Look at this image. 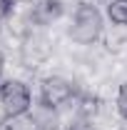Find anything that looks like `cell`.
I'll return each instance as SVG.
<instances>
[{
	"instance_id": "obj_6",
	"label": "cell",
	"mask_w": 127,
	"mask_h": 130,
	"mask_svg": "<svg viewBox=\"0 0 127 130\" xmlns=\"http://www.w3.org/2000/svg\"><path fill=\"white\" fill-rule=\"evenodd\" d=\"M107 18L115 25H127V0H110L107 3Z\"/></svg>"
},
{
	"instance_id": "obj_11",
	"label": "cell",
	"mask_w": 127,
	"mask_h": 130,
	"mask_svg": "<svg viewBox=\"0 0 127 130\" xmlns=\"http://www.w3.org/2000/svg\"><path fill=\"white\" fill-rule=\"evenodd\" d=\"M0 130H8V123H0Z\"/></svg>"
},
{
	"instance_id": "obj_3",
	"label": "cell",
	"mask_w": 127,
	"mask_h": 130,
	"mask_svg": "<svg viewBox=\"0 0 127 130\" xmlns=\"http://www.w3.org/2000/svg\"><path fill=\"white\" fill-rule=\"evenodd\" d=\"M72 95H75L72 83L65 80V78H57V75L45 78L43 85H40V103H43L45 108H52V110L60 108V105H65Z\"/></svg>"
},
{
	"instance_id": "obj_8",
	"label": "cell",
	"mask_w": 127,
	"mask_h": 130,
	"mask_svg": "<svg viewBox=\"0 0 127 130\" xmlns=\"http://www.w3.org/2000/svg\"><path fill=\"white\" fill-rule=\"evenodd\" d=\"M10 13H13V0H0V20H5Z\"/></svg>"
},
{
	"instance_id": "obj_12",
	"label": "cell",
	"mask_w": 127,
	"mask_h": 130,
	"mask_svg": "<svg viewBox=\"0 0 127 130\" xmlns=\"http://www.w3.org/2000/svg\"><path fill=\"white\" fill-rule=\"evenodd\" d=\"M13 3H23V0H13Z\"/></svg>"
},
{
	"instance_id": "obj_7",
	"label": "cell",
	"mask_w": 127,
	"mask_h": 130,
	"mask_svg": "<svg viewBox=\"0 0 127 130\" xmlns=\"http://www.w3.org/2000/svg\"><path fill=\"white\" fill-rule=\"evenodd\" d=\"M117 110H120V115L127 120V83L120 85V93H117Z\"/></svg>"
},
{
	"instance_id": "obj_10",
	"label": "cell",
	"mask_w": 127,
	"mask_h": 130,
	"mask_svg": "<svg viewBox=\"0 0 127 130\" xmlns=\"http://www.w3.org/2000/svg\"><path fill=\"white\" fill-rule=\"evenodd\" d=\"M70 130H87V128H82V125H75V128H70Z\"/></svg>"
},
{
	"instance_id": "obj_2",
	"label": "cell",
	"mask_w": 127,
	"mask_h": 130,
	"mask_svg": "<svg viewBox=\"0 0 127 130\" xmlns=\"http://www.w3.org/2000/svg\"><path fill=\"white\" fill-rule=\"evenodd\" d=\"M0 105L8 118H15L30 110V90L23 80H5L0 85Z\"/></svg>"
},
{
	"instance_id": "obj_5",
	"label": "cell",
	"mask_w": 127,
	"mask_h": 130,
	"mask_svg": "<svg viewBox=\"0 0 127 130\" xmlns=\"http://www.w3.org/2000/svg\"><path fill=\"white\" fill-rule=\"evenodd\" d=\"M8 130H45V128H43L37 115L23 113V115H15V118H8Z\"/></svg>"
},
{
	"instance_id": "obj_9",
	"label": "cell",
	"mask_w": 127,
	"mask_h": 130,
	"mask_svg": "<svg viewBox=\"0 0 127 130\" xmlns=\"http://www.w3.org/2000/svg\"><path fill=\"white\" fill-rule=\"evenodd\" d=\"M3 68H5V58H3V53H0V75H3Z\"/></svg>"
},
{
	"instance_id": "obj_4",
	"label": "cell",
	"mask_w": 127,
	"mask_h": 130,
	"mask_svg": "<svg viewBox=\"0 0 127 130\" xmlns=\"http://www.w3.org/2000/svg\"><path fill=\"white\" fill-rule=\"evenodd\" d=\"M62 15V3L60 0H40L35 5V20L37 23H52Z\"/></svg>"
},
{
	"instance_id": "obj_1",
	"label": "cell",
	"mask_w": 127,
	"mask_h": 130,
	"mask_svg": "<svg viewBox=\"0 0 127 130\" xmlns=\"http://www.w3.org/2000/svg\"><path fill=\"white\" fill-rule=\"evenodd\" d=\"M72 40L80 45H90L102 35V13L97 10L95 3H82L75 10L72 28H70Z\"/></svg>"
}]
</instances>
